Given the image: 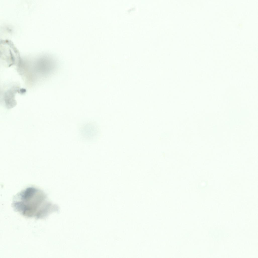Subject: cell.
Wrapping results in <instances>:
<instances>
[{
  "label": "cell",
  "instance_id": "cell-1",
  "mask_svg": "<svg viewBox=\"0 0 258 258\" xmlns=\"http://www.w3.org/2000/svg\"><path fill=\"white\" fill-rule=\"evenodd\" d=\"M13 206L15 210L28 217L46 218L54 210L55 206L42 190L34 186L22 190L14 197Z\"/></svg>",
  "mask_w": 258,
  "mask_h": 258
},
{
  "label": "cell",
  "instance_id": "cell-2",
  "mask_svg": "<svg viewBox=\"0 0 258 258\" xmlns=\"http://www.w3.org/2000/svg\"><path fill=\"white\" fill-rule=\"evenodd\" d=\"M93 124L88 123L83 127L82 133L85 137L91 138L94 136L97 131L96 127Z\"/></svg>",
  "mask_w": 258,
  "mask_h": 258
}]
</instances>
